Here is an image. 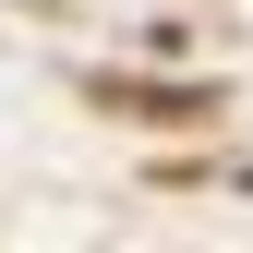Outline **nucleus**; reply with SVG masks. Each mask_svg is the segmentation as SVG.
<instances>
[{"label":"nucleus","instance_id":"f257e3e1","mask_svg":"<svg viewBox=\"0 0 253 253\" xmlns=\"http://www.w3.org/2000/svg\"><path fill=\"white\" fill-rule=\"evenodd\" d=\"M97 97H109L121 121H205V109H217L205 84H97Z\"/></svg>","mask_w":253,"mask_h":253}]
</instances>
